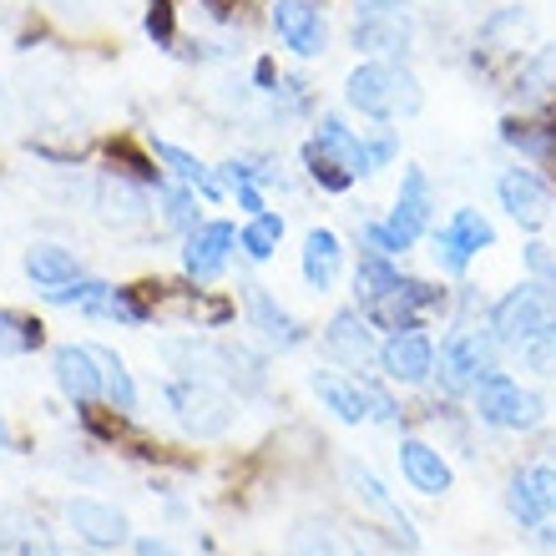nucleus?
<instances>
[{
    "label": "nucleus",
    "mask_w": 556,
    "mask_h": 556,
    "mask_svg": "<svg viewBox=\"0 0 556 556\" xmlns=\"http://www.w3.org/2000/svg\"><path fill=\"white\" fill-rule=\"evenodd\" d=\"M344 102L369 122H400L425 106V91L405 61H359L344 81Z\"/></svg>",
    "instance_id": "f03ea898"
},
{
    "label": "nucleus",
    "mask_w": 556,
    "mask_h": 556,
    "mask_svg": "<svg viewBox=\"0 0 556 556\" xmlns=\"http://www.w3.org/2000/svg\"><path fill=\"white\" fill-rule=\"evenodd\" d=\"M238 249V228L228 218H203L192 233H182V274L192 283H213L228 274Z\"/></svg>",
    "instance_id": "9d476101"
},
{
    "label": "nucleus",
    "mask_w": 556,
    "mask_h": 556,
    "mask_svg": "<svg viewBox=\"0 0 556 556\" xmlns=\"http://www.w3.org/2000/svg\"><path fill=\"white\" fill-rule=\"evenodd\" d=\"M390 223H395L405 238H415V243L435 228V188H430L425 167H405V173H400V192H395V207H390Z\"/></svg>",
    "instance_id": "6ab92c4d"
},
{
    "label": "nucleus",
    "mask_w": 556,
    "mask_h": 556,
    "mask_svg": "<svg viewBox=\"0 0 556 556\" xmlns=\"http://www.w3.org/2000/svg\"><path fill=\"white\" fill-rule=\"evenodd\" d=\"M299 274L314 293H334L339 274H344V243L334 228H308L304 249H299Z\"/></svg>",
    "instance_id": "4be33fe9"
},
{
    "label": "nucleus",
    "mask_w": 556,
    "mask_h": 556,
    "mask_svg": "<svg viewBox=\"0 0 556 556\" xmlns=\"http://www.w3.org/2000/svg\"><path fill=\"white\" fill-rule=\"evenodd\" d=\"M192 5H198V15H203L207 26H228L243 11V0H192Z\"/></svg>",
    "instance_id": "58836bf2"
},
{
    "label": "nucleus",
    "mask_w": 556,
    "mask_h": 556,
    "mask_svg": "<svg viewBox=\"0 0 556 556\" xmlns=\"http://www.w3.org/2000/svg\"><path fill=\"white\" fill-rule=\"evenodd\" d=\"M491 369H501V344H496V334H491L485 324L460 319L451 334L440 339L435 380H440V395H445V400L470 395V390H476V380H481V375H491Z\"/></svg>",
    "instance_id": "20e7f679"
},
{
    "label": "nucleus",
    "mask_w": 556,
    "mask_h": 556,
    "mask_svg": "<svg viewBox=\"0 0 556 556\" xmlns=\"http://www.w3.org/2000/svg\"><path fill=\"white\" fill-rule=\"evenodd\" d=\"M46 344V324L15 314V308H0V359H15V354H30Z\"/></svg>",
    "instance_id": "cd10ccee"
},
{
    "label": "nucleus",
    "mask_w": 556,
    "mask_h": 556,
    "mask_svg": "<svg viewBox=\"0 0 556 556\" xmlns=\"http://www.w3.org/2000/svg\"><path fill=\"white\" fill-rule=\"evenodd\" d=\"M359 249L380 253V258H395V264H400V258L415 249V238H405L390 218H369L365 228H359Z\"/></svg>",
    "instance_id": "473e14b6"
},
{
    "label": "nucleus",
    "mask_w": 556,
    "mask_h": 556,
    "mask_svg": "<svg viewBox=\"0 0 556 556\" xmlns=\"http://www.w3.org/2000/svg\"><path fill=\"white\" fill-rule=\"evenodd\" d=\"M350 41H354V51H365V56H375V61H405L415 46V26L405 11L365 15V21H354Z\"/></svg>",
    "instance_id": "a211bd4d"
},
{
    "label": "nucleus",
    "mask_w": 556,
    "mask_h": 556,
    "mask_svg": "<svg viewBox=\"0 0 556 556\" xmlns=\"http://www.w3.org/2000/svg\"><path fill=\"white\" fill-rule=\"evenodd\" d=\"M228 192H233V198H238V207H243V213H249V218H253V213H264V188H258V182H228Z\"/></svg>",
    "instance_id": "ea45409f"
},
{
    "label": "nucleus",
    "mask_w": 556,
    "mask_h": 556,
    "mask_svg": "<svg viewBox=\"0 0 556 556\" xmlns=\"http://www.w3.org/2000/svg\"><path fill=\"white\" fill-rule=\"evenodd\" d=\"M268 21H274V36L289 46L293 56H304V61L324 56V46H329V21H324V11L314 0H274Z\"/></svg>",
    "instance_id": "f8f14e48"
},
{
    "label": "nucleus",
    "mask_w": 556,
    "mask_h": 556,
    "mask_svg": "<svg viewBox=\"0 0 556 556\" xmlns=\"http://www.w3.org/2000/svg\"><path fill=\"white\" fill-rule=\"evenodd\" d=\"M324 354L339 359L344 369H354V375H365V369L380 359L375 324H369L359 308H339L334 319H329V329H324Z\"/></svg>",
    "instance_id": "4468645a"
},
{
    "label": "nucleus",
    "mask_w": 556,
    "mask_h": 556,
    "mask_svg": "<svg viewBox=\"0 0 556 556\" xmlns=\"http://www.w3.org/2000/svg\"><path fill=\"white\" fill-rule=\"evenodd\" d=\"M11 546H15L21 556H81L76 546H61V542H51V536H41V527H36V536H30V527L15 531Z\"/></svg>",
    "instance_id": "c9c22d12"
},
{
    "label": "nucleus",
    "mask_w": 556,
    "mask_h": 556,
    "mask_svg": "<svg viewBox=\"0 0 556 556\" xmlns=\"http://www.w3.org/2000/svg\"><path fill=\"white\" fill-rule=\"evenodd\" d=\"M61 516H66L72 536L87 546V552H122V546L132 542V527H127V516H122L112 501L66 496L61 501Z\"/></svg>",
    "instance_id": "6e6552de"
},
{
    "label": "nucleus",
    "mask_w": 556,
    "mask_h": 556,
    "mask_svg": "<svg viewBox=\"0 0 556 556\" xmlns=\"http://www.w3.org/2000/svg\"><path fill=\"white\" fill-rule=\"evenodd\" d=\"M516 87H521V102L552 97V91H556V46H542V51H536V56H531L527 66H521Z\"/></svg>",
    "instance_id": "2f4dec72"
},
{
    "label": "nucleus",
    "mask_w": 556,
    "mask_h": 556,
    "mask_svg": "<svg viewBox=\"0 0 556 556\" xmlns=\"http://www.w3.org/2000/svg\"><path fill=\"white\" fill-rule=\"evenodd\" d=\"M485 329L496 334L501 350L521 354L527 344H536L542 334L556 329V289H546L542 278H527V283L506 289L485 308Z\"/></svg>",
    "instance_id": "7ed1b4c3"
},
{
    "label": "nucleus",
    "mask_w": 556,
    "mask_h": 556,
    "mask_svg": "<svg viewBox=\"0 0 556 556\" xmlns=\"http://www.w3.org/2000/svg\"><path fill=\"white\" fill-rule=\"evenodd\" d=\"M395 460H400L405 485H410V491H420V496H445V491L455 485L451 460H445V455H440V445H430L425 435H405V440H400Z\"/></svg>",
    "instance_id": "f3484780"
},
{
    "label": "nucleus",
    "mask_w": 556,
    "mask_h": 556,
    "mask_svg": "<svg viewBox=\"0 0 556 556\" xmlns=\"http://www.w3.org/2000/svg\"><path fill=\"white\" fill-rule=\"evenodd\" d=\"M470 415L491 425V430H521L527 435V430H536L546 420V400L536 390H527L521 380H511L506 369H491L470 390Z\"/></svg>",
    "instance_id": "423d86ee"
},
{
    "label": "nucleus",
    "mask_w": 556,
    "mask_h": 556,
    "mask_svg": "<svg viewBox=\"0 0 556 556\" xmlns=\"http://www.w3.org/2000/svg\"><path fill=\"white\" fill-rule=\"evenodd\" d=\"M365 390H369V420L375 425H400L405 420V410H400V400L384 390V384L369 380V369H365Z\"/></svg>",
    "instance_id": "f704fd0d"
},
{
    "label": "nucleus",
    "mask_w": 556,
    "mask_h": 556,
    "mask_svg": "<svg viewBox=\"0 0 556 556\" xmlns=\"http://www.w3.org/2000/svg\"><path fill=\"white\" fill-rule=\"evenodd\" d=\"M97 203H102L106 223L127 228V223H142L147 213H152V188L137 182V177H127V173H106L102 182H97Z\"/></svg>",
    "instance_id": "5701e85b"
},
{
    "label": "nucleus",
    "mask_w": 556,
    "mask_h": 556,
    "mask_svg": "<svg viewBox=\"0 0 556 556\" xmlns=\"http://www.w3.org/2000/svg\"><path fill=\"white\" fill-rule=\"evenodd\" d=\"M496 198H501V207L511 213V223H521L527 233L546 228V218H552V188H546V177L531 173V167H506V173L496 177Z\"/></svg>",
    "instance_id": "ddd939ff"
},
{
    "label": "nucleus",
    "mask_w": 556,
    "mask_h": 556,
    "mask_svg": "<svg viewBox=\"0 0 556 556\" xmlns=\"http://www.w3.org/2000/svg\"><path fill=\"white\" fill-rule=\"evenodd\" d=\"M91 350H97V365H102V400L117 415H132L137 410V380H132V369H127V359H122L117 350H106V344H91Z\"/></svg>",
    "instance_id": "393cba45"
},
{
    "label": "nucleus",
    "mask_w": 556,
    "mask_h": 556,
    "mask_svg": "<svg viewBox=\"0 0 556 556\" xmlns=\"http://www.w3.org/2000/svg\"><path fill=\"white\" fill-rule=\"evenodd\" d=\"M26 278L36 289H61V283H72L81 278V258L72 249H61V243H30L26 249Z\"/></svg>",
    "instance_id": "b1692460"
},
{
    "label": "nucleus",
    "mask_w": 556,
    "mask_h": 556,
    "mask_svg": "<svg viewBox=\"0 0 556 556\" xmlns=\"http://www.w3.org/2000/svg\"><path fill=\"white\" fill-rule=\"evenodd\" d=\"M308 390L319 395V405L334 415L339 425H369V390H365V375H329L319 369Z\"/></svg>",
    "instance_id": "412c9836"
},
{
    "label": "nucleus",
    "mask_w": 556,
    "mask_h": 556,
    "mask_svg": "<svg viewBox=\"0 0 556 556\" xmlns=\"http://www.w3.org/2000/svg\"><path fill=\"white\" fill-rule=\"evenodd\" d=\"M430 243H435L430 253H435L440 274L460 278L491 243H496V228H491V218H485L481 207H455L440 228H430Z\"/></svg>",
    "instance_id": "0eeeda50"
},
{
    "label": "nucleus",
    "mask_w": 556,
    "mask_h": 556,
    "mask_svg": "<svg viewBox=\"0 0 556 556\" xmlns=\"http://www.w3.org/2000/svg\"><path fill=\"white\" fill-rule=\"evenodd\" d=\"M253 81H258V91H268V97H278V66L274 61H258V66H253Z\"/></svg>",
    "instance_id": "37998d69"
},
{
    "label": "nucleus",
    "mask_w": 556,
    "mask_h": 556,
    "mask_svg": "<svg viewBox=\"0 0 556 556\" xmlns=\"http://www.w3.org/2000/svg\"><path fill=\"white\" fill-rule=\"evenodd\" d=\"M501 142L516 147L527 162H552L556 157V122H521L506 117L501 122Z\"/></svg>",
    "instance_id": "a878e982"
},
{
    "label": "nucleus",
    "mask_w": 556,
    "mask_h": 556,
    "mask_svg": "<svg viewBox=\"0 0 556 556\" xmlns=\"http://www.w3.org/2000/svg\"><path fill=\"white\" fill-rule=\"evenodd\" d=\"M506 511H511L527 531H542L546 521H552V516H546V506H542V496H536L531 470H516V476H511V485H506Z\"/></svg>",
    "instance_id": "c756f323"
},
{
    "label": "nucleus",
    "mask_w": 556,
    "mask_h": 556,
    "mask_svg": "<svg viewBox=\"0 0 556 556\" xmlns=\"http://www.w3.org/2000/svg\"><path fill=\"white\" fill-rule=\"evenodd\" d=\"M243 308H249V329H258V339H264L268 350L289 354V350H304L308 344V329L278 304L264 283H249V289H243Z\"/></svg>",
    "instance_id": "2eb2a0df"
},
{
    "label": "nucleus",
    "mask_w": 556,
    "mask_h": 556,
    "mask_svg": "<svg viewBox=\"0 0 556 556\" xmlns=\"http://www.w3.org/2000/svg\"><path fill=\"white\" fill-rule=\"evenodd\" d=\"M521 359H527L536 375H556V329H552V334H542L536 344H527V350H521Z\"/></svg>",
    "instance_id": "e433bc0d"
},
{
    "label": "nucleus",
    "mask_w": 556,
    "mask_h": 556,
    "mask_svg": "<svg viewBox=\"0 0 556 556\" xmlns=\"http://www.w3.org/2000/svg\"><path fill=\"white\" fill-rule=\"evenodd\" d=\"M354 5V21H365V15H390V11H405V0H350Z\"/></svg>",
    "instance_id": "a19ab883"
},
{
    "label": "nucleus",
    "mask_w": 556,
    "mask_h": 556,
    "mask_svg": "<svg viewBox=\"0 0 556 556\" xmlns=\"http://www.w3.org/2000/svg\"><path fill=\"white\" fill-rule=\"evenodd\" d=\"M157 203H162V223H167L173 233H192V228L203 223V207H198V198H192L188 182H162Z\"/></svg>",
    "instance_id": "c85d7f7f"
},
{
    "label": "nucleus",
    "mask_w": 556,
    "mask_h": 556,
    "mask_svg": "<svg viewBox=\"0 0 556 556\" xmlns=\"http://www.w3.org/2000/svg\"><path fill=\"white\" fill-rule=\"evenodd\" d=\"M147 152H152V157H157L162 167L177 177V182H188V188L203 192V203H223V198H228V182L218 177V167H207L198 152L167 142V137H147Z\"/></svg>",
    "instance_id": "aec40b11"
},
{
    "label": "nucleus",
    "mask_w": 556,
    "mask_h": 556,
    "mask_svg": "<svg viewBox=\"0 0 556 556\" xmlns=\"http://www.w3.org/2000/svg\"><path fill=\"white\" fill-rule=\"evenodd\" d=\"M147 36H152L162 51L177 46V5L173 0H147Z\"/></svg>",
    "instance_id": "72a5a7b5"
},
{
    "label": "nucleus",
    "mask_w": 556,
    "mask_h": 556,
    "mask_svg": "<svg viewBox=\"0 0 556 556\" xmlns=\"http://www.w3.org/2000/svg\"><path fill=\"white\" fill-rule=\"evenodd\" d=\"M5 117H11V102H5V87H0V127H5Z\"/></svg>",
    "instance_id": "c03bdc74"
},
{
    "label": "nucleus",
    "mask_w": 556,
    "mask_h": 556,
    "mask_svg": "<svg viewBox=\"0 0 556 556\" xmlns=\"http://www.w3.org/2000/svg\"><path fill=\"white\" fill-rule=\"evenodd\" d=\"M132 552H137V556H182L173 542H162V536H137Z\"/></svg>",
    "instance_id": "79ce46f5"
},
{
    "label": "nucleus",
    "mask_w": 556,
    "mask_h": 556,
    "mask_svg": "<svg viewBox=\"0 0 556 556\" xmlns=\"http://www.w3.org/2000/svg\"><path fill=\"white\" fill-rule=\"evenodd\" d=\"M531 481H536V496H542L546 516L556 521V460H542V466H527Z\"/></svg>",
    "instance_id": "4c0bfd02"
},
{
    "label": "nucleus",
    "mask_w": 556,
    "mask_h": 556,
    "mask_svg": "<svg viewBox=\"0 0 556 556\" xmlns=\"http://www.w3.org/2000/svg\"><path fill=\"white\" fill-rule=\"evenodd\" d=\"M344 476H350V485H354V496H359V506H365L369 516H380V521H384V536H390L400 552H415V546H420V536H415V521L400 511V501L384 491L380 476H375L365 460H350V466H344Z\"/></svg>",
    "instance_id": "9b49d317"
},
{
    "label": "nucleus",
    "mask_w": 556,
    "mask_h": 556,
    "mask_svg": "<svg viewBox=\"0 0 556 556\" xmlns=\"http://www.w3.org/2000/svg\"><path fill=\"white\" fill-rule=\"evenodd\" d=\"M278 243H283V218L268 213V207L264 213H253V218L238 228V249H243L249 264H268V258L278 253Z\"/></svg>",
    "instance_id": "bb28decb"
},
{
    "label": "nucleus",
    "mask_w": 556,
    "mask_h": 556,
    "mask_svg": "<svg viewBox=\"0 0 556 556\" xmlns=\"http://www.w3.org/2000/svg\"><path fill=\"white\" fill-rule=\"evenodd\" d=\"M51 380L72 405H102V365H97L91 344H56Z\"/></svg>",
    "instance_id": "dca6fc26"
},
{
    "label": "nucleus",
    "mask_w": 556,
    "mask_h": 556,
    "mask_svg": "<svg viewBox=\"0 0 556 556\" xmlns=\"http://www.w3.org/2000/svg\"><path fill=\"white\" fill-rule=\"evenodd\" d=\"M162 400L173 410L177 430L192 440H223L238 420V405L228 390H218L203 375H177V380H162Z\"/></svg>",
    "instance_id": "39448f33"
},
{
    "label": "nucleus",
    "mask_w": 556,
    "mask_h": 556,
    "mask_svg": "<svg viewBox=\"0 0 556 556\" xmlns=\"http://www.w3.org/2000/svg\"><path fill=\"white\" fill-rule=\"evenodd\" d=\"M380 375L400 390H420L435 380V339L425 329H405V334H384L380 339Z\"/></svg>",
    "instance_id": "1a4fd4ad"
},
{
    "label": "nucleus",
    "mask_w": 556,
    "mask_h": 556,
    "mask_svg": "<svg viewBox=\"0 0 556 556\" xmlns=\"http://www.w3.org/2000/svg\"><path fill=\"white\" fill-rule=\"evenodd\" d=\"M304 173H308V182H319L324 192H350L359 177H375L369 173L365 132H354L339 112H324V117L314 122V137L304 142Z\"/></svg>",
    "instance_id": "f257e3e1"
},
{
    "label": "nucleus",
    "mask_w": 556,
    "mask_h": 556,
    "mask_svg": "<svg viewBox=\"0 0 556 556\" xmlns=\"http://www.w3.org/2000/svg\"><path fill=\"white\" fill-rule=\"evenodd\" d=\"M293 556H359L339 531H329L324 521H304L293 531Z\"/></svg>",
    "instance_id": "7c9ffc66"
},
{
    "label": "nucleus",
    "mask_w": 556,
    "mask_h": 556,
    "mask_svg": "<svg viewBox=\"0 0 556 556\" xmlns=\"http://www.w3.org/2000/svg\"><path fill=\"white\" fill-rule=\"evenodd\" d=\"M0 445H11V430H5V420H0Z\"/></svg>",
    "instance_id": "a18cd8bd"
}]
</instances>
